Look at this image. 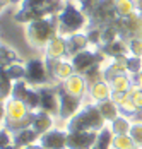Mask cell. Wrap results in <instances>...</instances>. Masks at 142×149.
<instances>
[{
	"label": "cell",
	"instance_id": "1",
	"mask_svg": "<svg viewBox=\"0 0 142 149\" xmlns=\"http://www.w3.org/2000/svg\"><path fill=\"white\" fill-rule=\"evenodd\" d=\"M67 0H22L21 9L14 14V21L21 24H29L33 21L57 15L65 7Z\"/></svg>",
	"mask_w": 142,
	"mask_h": 149
},
{
	"label": "cell",
	"instance_id": "2",
	"mask_svg": "<svg viewBox=\"0 0 142 149\" xmlns=\"http://www.w3.org/2000/svg\"><path fill=\"white\" fill-rule=\"evenodd\" d=\"M106 127V120L98 110V104H84L70 120H67V132H100Z\"/></svg>",
	"mask_w": 142,
	"mask_h": 149
},
{
	"label": "cell",
	"instance_id": "3",
	"mask_svg": "<svg viewBox=\"0 0 142 149\" xmlns=\"http://www.w3.org/2000/svg\"><path fill=\"white\" fill-rule=\"evenodd\" d=\"M58 22H60L58 34L65 36V38L89 28V17L82 12V9L79 7L77 2H70V0L65 2V7L58 14Z\"/></svg>",
	"mask_w": 142,
	"mask_h": 149
},
{
	"label": "cell",
	"instance_id": "4",
	"mask_svg": "<svg viewBox=\"0 0 142 149\" xmlns=\"http://www.w3.org/2000/svg\"><path fill=\"white\" fill-rule=\"evenodd\" d=\"M58 26H60L58 14L29 22L26 26V38L29 45L36 48H45L55 36H58Z\"/></svg>",
	"mask_w": 142,
	"mask_h": 149
},
{
	"label": "cell",
	"instance_id": "5",
	"mask_svg": "<svg viewBox=\"0 0 142 149\" xmlns=\"http://www.w3.org/2000/svg\"><path fill=\"white\" fill-rule=\"evenodd\" d=\"M29 86L33 88H40V86H52V82H55L52 79V75L48 72L46 62L45 58H31L26 62V79Z\"/></svg>",
	"mask_w": 142,
	"mask_h": 149
},
{
	"label": "cell",
	"instance_id": "6",
	"mask_svg": "<svg viewBox=\"0 0 142 149\" xmlns=\"http://www.w3.org/2000/svg\"><path fill=\"white\" fill-rule=\"evenodd\" d=\"M113 24L120 33V38L125 41H130L134 38H142V14L139 10L128 17H118Z\"/></svg>",
	"mask_w": 142,
	"mask_h": 149
},
{
	"label": "cell",
	"instance_id": "7",
	"mask_svg": "<svg viewBox=\"0 0 142 149\" xmlns=\"http://www.w3.org/2000/svg\"><path fill=\"white\" fill-rule=\"evenodd\" d=\"M29 115V108L22 101H17L14 98L5 101V123L3 127L14 134L17 130V125Z\"/></svg>",
	"mask_w": 142,
	"mask_h": 149
},
{
	"label": "cell",
	"instance_id": "8",
	"mask_svg": "<svg viewBox=\"0 0 142 149\" xmlns=\"http://www.w3.org/2000/svg\"><path fill=\"white\" fill-rule=\"evenodd\" d=\"M104 58H106V55L103 53V52H93V50H84V52H81V53H77L75 57H72L70 58V63L72 67H74V72L79 75H82L84 72H87L91 67H94L96 63H104Z\"/></svg>",
	"mask_w": 142,
	"mask_h": 149
},
{
	"label": "cell",
	"instance_id": "9",
	"mask_svg": "<svg viewBox=\"0 0 142 149\" xmlns=\"http://www.w3.org/2000/svg\"><path fill=\"white\" fill-rule=\"evenodd\" d=\"M118 19L115 0H100L98 7L94 9L93 15L89 17V26H106Z\"/></svg>",
	"mask_w": 142,
	"mask_h": 149
},
{
	"label": "cell",
	"instance_id": "10",
	"mask_svg": "<svg viewBox=\"0 0 142 149\" xmlns=\"http://www.w3.org/2000/svg\"><path fill=\"white\" fill-rule=\"evenodd\" d=\"M57 89H58V98H60V113H58V118L70 120L82 108V100L69 94L67 91L62 88V84H58Z\"/></svg>",
	"mask_w": 142,
	"mask_h": 149
},
{
	"label": "cell",
	"instance_id": "11",
	"mask_svg": "<svg viewBox=\"0 0 142 149\" xmlns=\"http://www.w3.org/2000/svg\"><path fill=\"white\" fill-rule=\"evenodd\" d=\"M40 93V110L58 117L60 113V98H58V89L53 86H40L36 88Z\"/></svg>",
	"mask_w": 142,
	"mask_h": 149
},
{
	"label": "cell",
	"instance_id": "12",
	"mask_svg": "<svg viewBox=\"0 0 142 149\" xmlns=\"http://www.w3.org/2000/svg\"><path fill=\"white\" fill-rule=\"evenodd\" d=\"M98 132H69L67 149H93L96 146Z\"/></svg>",
	"mask_w": 142,
	"mask_h": 149
},
{
	"label": "cell",
	"instance_id": "13",
	"mask_svg": "<svg viewBox=\"0 0 142 149\" xmlns=\"http://www.w3.org/2000/svg\"><path fill=\"white\" fill-rule=\"evenodd\" d=\"M46 62V67H48V72L52 75V79L55 82H63L67 81L70 75H74V67H72L70 62L67 60H45Z\"/></svg>",
	"mask_w": 142,
	"mask_h": 149
},
{
	"label": "cell",
	"instance_id": "14",
	"mask_svg": "<svg viewBox=\"0 0 142 149\" xmlns=\"http://www.w3.org/2000/svg\"><path fill=\"white\" fill-rule=\"evenodd\" d=\"M67 130L62 129H52L45 132L40 139V144L45 149H67Z\"/></svg>",
	"mask_w": 142,
	"mask_h": 149
},
{
	"label": "cell",
	"instance_id": "15",
	"mask_svg": "<svg viewBox=\"0 0 142 149\" xmlns=\"http://www.w3.org/2000/svg\"><path fill=\"white\" fill-rule=\"evenodd\" d=\"M45 60H67V38L55 36L45 46Z\"/></svg>",
	"mask_w": 142,
	"mask_h": 149
},
{
	"label": "cell",
	"instance_id": "16",
	"mask_svg": "<svg viewBox=\"0 0 142 149\" xmlns=\"http://www.w3.org/2000/svg\"><path fill=\"white\" fill-rule=\"evenodd\" d=\"M62 84V88L67 91L69 94H72V96H75V98H84L86 93L89 91V86H87V82L84 81V77L79 74H74L70 75L67 81H63V82H60Z\"/></svg>",
	"mask_w": 142,
	"mask_h": 149
},
{
	"label": "cell",
	"instance_id": "17",
	"mask_svg": "<svg viewBox=\"0 0 142 149\" xmlns=\"http://www.w3.org/2000/svg\"><path fill=\"white\" fill-rule=\"evenodd\" d=\"M12 139H14L15 148L24 149L26 146H31V144H34L36 141H40V139H41V134H40L38 130H34L33 127H29V129H22V130L14 132V134H12Z\"/></svg>",
	"mask_w": 142,
	"mask_h": 149
},
{
	"label": "cell",
	"instance_id": "18",
	"mask_svg": "<svg viewBox=\"0 0 142 149\" xmlns=\"http://www.w3.org/2000/svg\"><path fill=\"white\" fill-rule=\"evenodd\" d=\"M87 46H89V40H87L86 34L77 33V34L67 36V58H72L77 53L87 50Z\"/></svg>",
	"mask_w": 142,
	"mask_h": 149
},
{
	"label": "cell",
	"instance_id": "19",
	"mask_svg": "<svg viewBox=\"0 0 142 149\" xmlns=\"http://www.w3.org/2000/svg\"><path fill=\"white\" fill-rule=\"evenodd\" d=\"M89 96L94 103H100V101H106L111 98V86L103 79V81H98L94 82L93 86H89Z\"/></svg>",
	"mask_w": 142,
	"mask_h": 149
},
{
	"label": "cell",
	"instance_id": "20",
	"mask_svg": "<svg viewBox=\"0 0 142 149\" xmlns=\"http://www.w3.org/2000/svg\"><path fill=\"white\" fill-rule=\"evenodd\" d=\"M101 52L106 57H110V58L123 57V55H127V52H128V41L118 38V40H115L113 43H108V45L101 46Z\"/></svg>",
	"mask_w": 142,
	"mask_h": 149
},
{
	"label": "cell",
	"instance_id": "21",
	"mask_svg": "<svg viewBox=\"0 0 142 149\" xmlns=\"http://www.w3.org/2000/svg\"><path fill=\"white\" fill-rule=\"evenodd\" d=\"M33 129L38 130L40 134H45L48 130L53 129V115L43 111V110H38L36 111V118H34V123H33Z\"/></svg>",
	"mask_w": 142,
	"mask_h": 149
},
{
	"label": "cell",
	"instance_id": "22",
	"mask_svg": "<svg viewBox=\"0 0 142 149\" xmlns=\"http://www.w3.org/2000/svg\"><path fill=\"white\" fill-rule=\"evenodd\" d=\"M96 104H98V110H100V113L103 115V118L106 122H113L115 118L120 117V108H118V104L115 103L111 98L106 100V101H100Z\"/></svg>",
	"mask_w": 142,
	"mask_h": 149
},
{
	"label": "cell",
	"instance_id": "23",
	"mask_svg": "<svg viewBox=\"0 0 142 149\" xmlns=\"http://www.w3.org/2000/svg\"><path fill=\"white\" fill-rule=\"evenodd\" d=\"M12 89H14V81L7 75L3 67H0V101L10 100L12 98Z\"/></svg>",
	"mask_w": 142,
	"mask_h": 149
},
{
	"label": "cell",
	"instance_id": "24",
	"mask_svg": "<svg viewBox=\"0 0 142 149\" xmlns=\"http://www.w3.org/2000/svg\"><path fill=\"white\" fill-rule=\"evenodd\" d=\"M113 139L115 134L111 130L110 125L103 127L100 132H98V139H96V149H113Z\"/></svg>",
	"mask_w": 142,
	"mask_h": 149
},
{
	"label": "cell",
	"instance_id": "25",
	"mask_svg": "<svg viewBox=\"0 0 142 149\" xmlns=\"http://www.w3.org/2000/svg\"><path fill=\"white\" fill-rule=\"evenodd\" d=\"M108 84L111 86V91H120V93H125V91H128L130 88H132L134 79H132L128 74H122V75H116V77H113Z\"/></svg>",
	"mask_w": 142,
	"mask_h": 149
},
{
	"label": "cell",
	"instance_id": "26",
	"mask_svg": "<svg viewBox=\"0 0 142 149\" xmlns=\"http://www.w3.org/2000/svg\"><path fill=\"white\" fill-rule=\"evenodd\" d=\"M7 75L12 79V81H22L26 79V63L24 62H14V63H9L7 67H3Z\"/></svg>",
	"mask_w": 142,
	"mask_h": 149
},
{
	"label": "cell",
	"instance_id": "27",
	"mask_svg": "<svg viewBox=\"0 0 142 149\" xmlns=\"http://www.w3.org/2000/svg\"><path fill=\"white\" fill-rule=\"evenodd\" d=\"M110 127H111V130H113L115 135L128 134L130 129H132V122H130L125 115H120L118 118H115L113 122H110Z\"/></svg>",
	"mask_w": 142,
	"mask_h": 149
},
{
	"label": "cell",
	"instance_id": "28",
	"mask_svg": "<svg viewBox=\"0 0 142 149\" xmlns=\"http://www.w3.org/2000/svg\"><path fill=\"white\" fill-rule=\"evenodd\" d=\"M118 38H120V33L115 28L113 22L106 24V26H101V46L108 45V43H113L115 40H118Z\"/></svg>",
	"mask_w": 142,
	"mask_h": 149
},
{
	"label": "cell",
	"instance_id": "29",
	"mask_svg": "<svg viewBox=\"0 0 142 149\" xmlns=\"http://www.w3.org/2000/svg\"><path fill=\"white\" fill-rule=\"evenodd\" d=\"M82 77H84V81L87 82V86H93L94 82L103 81V67H101V63H96L94 67H91L87 72L82 74Z\"/></svg>",
	"mask_w": 142,
	"mask_h": 149
},
{
	"label": "cell",
	"instance_id": "30",
	"mask_svg": "<svg viewBox=\"0 0 142 149\" xmlns=\"http://www.w3.org/2000/svg\"><path fill=\"white\" fill-rule=\"evenodd\" d=\"M113 149H139V148L135 146L130 134H122V135H115Z\"/></svg>",
	"mask_w": 142,
	"mask_h": 149
},
{
	"label": "cell",
	"instance_id": "31",
	"mask_svg": "<svg viewBox=\"0 0 142 149\" xmlns=\"http://www.w3.org/2000/svg\"><path fill=\"white\" fill-rule=\"evenodd\" d=\"M22 103L29 108V111H38L40 110V93H38V89L31 86V89L28 91V94H26Z\"/></svg>",
	"mask_w": 142,
	"mask_h": 149
},
{
	"label": "cell",
	"instance_id": "32",
	"mask_svg": "<svg viewBox=\"0 0 142 149\" xmlns=\"http://www.w3.org/2000/svg\"><path fill=\"white\" fill-rule=\"evenodd\" d=\"M29 89H31V86H29L24 79L22 81H15L14 89H12V98L17 100V101H24V98H26V94H28Z\"/></svg>",
	"mask_w": 142,
	"mask_h": 149
},
{
	"label": "cell",
	"instance_id": "33",
	"mask_svg": "<svg viewBox=\"0 0 142 149\" xmlns=\"http://www.w3.org/2000/svg\"><path fill=\"white\" fill-rule=\"evenodd\" d=\"M86 36L89 40V45L101 46V26H89L86 31Z\"/></svg>",
	"mask_w": 142,
	"mask_h": 149
},
{
	"label": "cell",
	"instance_id": "34",
	"mask_svg": "<svg viewBox=\"0 0 142 149\" xmlns=\"http://www.w3.org/2000/svg\"><path fill=\"white\" fill-rule=\"evenodd\" d=\"M118 108H120V113H123L125 117H130V115L139 113V108H137L135 103L132 101V98H127V100H123L122 103H118Z\"/></svg>",
	"mask_w": 142,
	"mask_h": 149
},
{
	"label": "cell",
	"instance_id": "35",
	"mask_svg": "<svg viewBox=\"0 0 142 149\" xmlns=\"http://www.w3.org/2000/svg\"><path fill=\"white\" fill-rule=\"evenodd\" d=\"M127 70L130 75H135L142 72V58L141 57H134V55H130L127 58Z\"/></svg>",
	"mask_w": 142,
	"mask_h": 149
},
{
	"label": "cell",
	"instance_id": "36",
	"mask_svg": "<svg viewBox=\"0 0 142 149\" xmlns=\"http://www.w3.org/2000/svg\"><path fill=\"white\" fill-rule=\"evenodd\" d=\"M130 137L134 139V142H135V146L139 149H142V122H135V123H132V129H130Z\"/></svg>",
	"mask_w": 142,
	"mask_h": 149
},
{
	"label": "cell",
	"instance_id": "37",
	"mask_svg": "<svg viewBox=\"0 0 142 149\" xmlns=\"http://www.w3.org/2000/svg\"><path fill=\"white\" fill-rule=\"evenodd\" d=\"M10 146H14L12 132L3 127V129H0V149H7V148H10Z\"/></svg>",
	"mask_w": 142,
	"mask_h": 149
},
{
	"label": "cell",
	"instance_id": "38",
	"mask_svg": "<svg viewBox=\"0 0 142 149\" xmlns=\"http://www.w3.org/2000/svg\"><path fill=\"white\" fill-rule=\"evenodd\" d=\"M77 3H79V7L82 9V12H84L87 17H91V15H93V12H94V9L98 7L100 0H79Z\"/></svg>",
	"mask_w": 142,
	"mask_h": 149
},
{
	"label": "cell",
	"instance_id": "39",
	"mask_svg": "<svg viewBox=\"0 0 142 149\" xmlns=\"http://www.w3.org/2000/svg\"><path fill=\"white\" fill-rule=\"evenodd\" d=\"M128 94H130L132 101L135 103V106L139 108V111H142V89L137 84H132V88L128 89Z\"/></svg>",
	"mask_w": 142,
	"mask_h": 149
},
{
	"label": "cell",
	"instance_id": "40",
	"mask_svg": "<svg viewBox=\"0 0 142 149\" xmlns=\"http://www.w3.org/2000/svg\"><path fill=\"white\" fill-rule=\"evenodd\" d=\"M128 52L134 57H141L142 58V38H134L128 41Z\"/></svg>",
	"mask_w": 142,
	"mask_h": 149
},
{
	"label": "cell",
	"instance_id": "41",
	"mask_svg": "<svg viewBox=\"0 0 142 149\" xmlns=\"http://www.w3.org/2000/svg\"><path fill=\"white\" fill-rule=\"evenodd\" d=\"M5 123V101H0V129Z\"/></svg>",
	"mask_w": 142,
	"mask_h": 149
},
{
	"label": "cell",
	"instance_id": "42",
	"mask_svg": "<svg viewBox=\"0 0 142 149\" xmlns=\"http://www.w3.org/2000/svg\"><path fill=\"white\" fill-rule=\"evenodd\" d=\"M132 79H134V84H137V86L142 89V72H139V74H135V75H132Z\"/></svg>",
	"mask_w": 142,
	"mask_h": 149
},
{
	"label": "cell",
	"instance_id": "43",
	"mask_svg": "<svg viewBox=\"0 0 142 149\" xmlns=\"http://www.w3.org/2000/svg\"><path fill=\"white\" fill-rule=\"evenodd\" d=\"M24 149H45L41 144H31V146H26Z\"/></svg>",
	"mask_w": 142,
	"mask_h": 149
},
{
	"label": "cell",
	"instance_id": "44",
	"mask_svg": "<svg viewBox=\"0 0 142 149\" xmlns=\"http://www.w3.org/2000/svg\"><path fill=\"white\" fill-rule=\"evenodd\" d=\"M7 5H9V0H3V2H0V12H2V10L7 7Z\"/></svg>",
	"mask_w": 142,
	"mask_h": 149
},
{
	"label": "cell",
	"instance_id": "45",
	"mask_svg": "<svg viewBox=\"0 0 142 149\" xmlns=\"http://www.w3.org/2000/svg\"><path fill=\"white\" fill-rule=\"evenodd\" d=\"M9 2H10V3H21L22 0H9Z\"/></svg>",
	"mask_w": 142,
	"mask_h": 149
},
{
	"label": "cell",
	"instance_id": "46",
	"mask_svg": "<svg viewBox=\"0 0 142 149\" xmlns=\"http://www.w3.org/2000/svg\"><path fill=\"white\" fill-rule=\"evenodd\" d=\"M139 12L142 14V3H139Z\"/></svg>",
	"mask_w": 142,
	"mask_h": 149
},
{
	"label": "cell",
	"instance_id": "47",
	"mask_svg": "<svg viewBox=\"0 0 142 149\" xmlns=\"http://www.w3.org/2000/svg\"><path fill=\"white\" fill-rule=\"evenodd\" d=\"M7 149H21V148H15V146H10V148H7Z\"/></svg>",
	"mask_w": 142,
	"mask_h": 149
},
{
	"label": "cell",
	"instance_id": "48",
	"mask_svg": "<svg viewBox=\"0 0 142 149\" xmlns=\"http://www.w3.org/2000/svg\"><path fill=\"white\" fill-rule=\"evenodd\" d=\"M0 58H2V45H0Z\"/></svg>",
	"mask_w": 142,
	"mask_h": 149
},
{
	"label": "cell",
	"instance_id": "49",
	"mask_svg": "<svg viewBox=\"0 0 142 149\" xmlns=\"http://www.w3.org/2000/svg\"><path fill=\"white\" fill-rule=\"evenodd\" d=\"M135 2H137V3H142V0H135Z\"/></svg>",
	"mask_w": 142,
	"mask_h": 149
},
{
	"label": "cell",
	"instance_id": "50",
	"mask_svg": "<svg viewBox=\"0 0 142 149\" xmlns=\"http://www.w3.org/2000/svg\"><path fill=\"white\" fill-rule=\"evenodd\" d=\"M0 2H3V0H0ZM9 3H10V2H9Z\"/></svg>",
	"mask_w": 142,
	"mask_h": 149
},
{
	"label": "cell",
	"instance_id": "51",
	"mask_svg": "<svg viewBox=\"0 0 142 149\" xmlns=\"http://www.w3.org/2000/svg\"><path fill=\"white\" fill-rule=\"evenodd\" d=\"M93 149H96V148H93Z\"/></svg>",
	"mask_w": 142,
	"mask_h": 149
}]
</instances>
